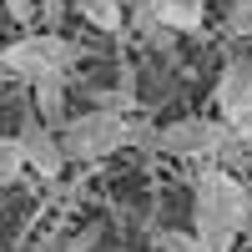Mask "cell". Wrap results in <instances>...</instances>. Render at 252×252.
<instances>
[{
  "mask_svg": "<svg viewBox=\"0 0 252 252\" xmlns=\"http://www.w3.org/2000/svg\"><path fill=\"white\" fill-rule=\"evenodd\" d=\"M0 66L20 81H46V76H66L76 66V46L56 31H35V35H20L10 46H0Z\"/></svg>",
  "mask_w": 252,
  "mask_h": 252,
  "instance_id": "2",
  "label": "cell"
},
{
  "mask_svg": "<svg viewBox=\"0 0 252 252\" xmlns=\"http://www.w3.org/2000/svg\"><path fill=\"white\" fill-rule=\"evenodd\" d=\"M192 237H197V252H227L232 247V222H227V207H222V192H217V172L207 166L192 182Z\"/></svg>",
  "mask_w": 252,
  "mask_h": 252,
  "instance_id": "4",
  "label": "cell"
},
{
  "mask_svg": "<svg viewBox=\"0 0 252 252\" xmlns=\"http://www.w3.org/2000/svg\"><path fill=\"white\" fill-rule=\"evenodd\" d=\"M20 152H26V166L35 177H61L66 172V152H61V136L46 121H26L20 126Z\"/></svg>",
  "mask_w": 252,
  "mask_h": 252,
  "instance_id": "6",
  "label": "cell"
},
{
  "mask_svg": "<svg viewBox=\"0 0 252 252\" xmlns=\"http://www.w3.org/2000/svg\"><path fill=\"white\" fill-rule=\"evenodd\" d=\"M247 252H252V237H247Z\"/></svg>",
  "mask_w": 252,
  "mask_h": 252,
  "instance_id": "17",
  "label": "cell"
},
{
  "mask_svg": "<svg viewBox=\"0 0 252 252\" xmlns=\"http://www.w3.org/2000/svg\"><path fill=\"white\" fill-rule=\"evenodd\" d=\"M157 242L166 252H197V237L192 232H177V227H166V232H157Z\"/></svg>",
  "mask_w": 252,
  "mask_h": 252,
  "instance_id": "13",
  "label": "cell"
},
{
  "mask_svg": "<svg viewBox=\"0 0 252 252\" xmlns=\"http://www.w3.org/2000/svg\"><path fill=\"white\" fill-rule=\"evenodd\" d=\"M136 20H157L172 35H197L207 26V0H126Z\"/></svg>",
  "mask_w": 252,
  "mask_h": 252,
  "instance_id": "5",
  "label": "cell"
},
{
  "mask_svg": "<svg viewBox=\"0 0 252 252\" xmlns=\"http://www.w3.org/2000/svg\"><path fill=\"white\" fill-rule=\"evenodd\" d=\"M222 31L232 35V40H247V35H252V0H232V5H227Z\"/></svg>",
  "mask_w": 252,
  "mask_h": 252,
  "instance_id": "12",
  "label": "cell"
},
{
  "mask_svg": "<svg viewBox=\"0 0 252 252\" xmlns=\"http://www.w3.org/2000/svg\"><path fill=\"white\" fill-rule=\"evenodd\" d=\"M227 141H232V126L212 116H182L152 136V146H161L166 157H187V161H217L227 152Z\"/></svg>",
  "mask_w": 252,
  "mask_h": 252,
  "instance_id": "3",
  "label": "cell"
},
{
  "mask_svg": "<svg viewBox=\"0 0 252 252\" xmlns=\"http://www.w3.org/2000/svg\"><path fill=\"white\" fill-rule=\"evenodd\" d=\"M61 152H66V161H101L121 152V146H152V126L126 116V111H106V106H91L81 116H66V126H61Z\"/></svg>",
  "mask_w": 252,
  "mask_h": 252,
  "instance_id": "1",
  "label": "cell"
},
{
  "mask_svg": "<svg viewBox=\"0 0 252 252\" xmlns=\"http://www.w3.org/2000/svg\"><path fill=\"white\" fill-rule=\"evenodd\" d=\"M232 131H237V141H242V146H247V152H252V116H247V121H237V126H232Z\"/></svg>",
  "mask_w": 252,
  "mask_h": 252,
  "instance_id": "15",
  "label": "cell"
},
{
  "mask_svg": "<svg viewBox=\"0 0 252 252\" xmlns=\"http://www.w3.org/2000/svg\"><path fill=\"white\" fill-rule=\"evenodd\" d=\"M40 10H46V20H61V15H66V0H46Z\"/></svg>",
  "mask_w": 252,
  "mask_h": 252,
  "instance_id": "16",
  "label": "cell"
},
{
  "mask_svg": "<svg viewBox=\"0 0 252 252\" xmlns=\"http://www.w3.org/2000/svg\"><path fill=\"white\" fill-rule=\"evenodd\" d=\"M35 111H40V121H46L51 131H61V126H66V76L35 81Z\"/></svg>",
  "mask_w": 252,
  "mask_h": 252,
  "instance_id": "10",
  "label": "cell"
},
{
  "mask_svg": "<svg viewBox=\"0 0 252 252\" xmlns=\"http://www.w3.org/2000/svg\"><path fill=\"white\" fill-rule=\"evenodd\" d=\"M217 111L227 126H237L252 116V66L247 61H227L217 76Z\"/></svg>",
  "mask_w": 252,
  "mask_h": 252,
  "instance_id": "7",
  "label": "cell"
},
{
  "mask_svg": "<svg viewBox=\"0 0 252 252\" xmlns=\"http://www.w3.org/2000/svg\"><path fill=\"white\" fill-rule=\"evenodd\" d=\"M26 172V152H20V136H0V192L20 182Z\"/></svg>",
  "mask_w": 252,
  "mask_h": 252,
  "instance_id": "11",
  "label": "cell"
},
{
  "mask_svg": "<svg viewBox=\"0 0 252 252\" xmlns=\"http://www.w3.org/2000/svg\"><path fill=\"white\" fill-rule=\"evenodd\" d=\"M71 10L106 35H121V26H126V0H71Z\"/></svg>",
  "mask_w": 252,
  "mask_h": 252,
  "instance_id": "9",
  "label": "cell"
},
{
  "mask_svg": "<svg viewBox=\"0 0 252 252\" xmlns=\"http://www.w3.org/2000/svg\"><path fill=\"white\" fill-rule=\"evenodd\" d=\"M212 172H217V192H222L232 232H252V192L237 182V172H227V166H212Z\"/></svg>",
  "mask_w": 252,
  "mask_h": 252,
  "instance_id": "8",
  "label": "cell"
},
{
  "mask_svg": "<svg viewBox=\"0 0 252 252\" xmlns=\"http://www.w3.org/2000/svg\"><path fill=\"white\" fill-rule=\"evenodd\" d=\"M5 15L10 20H31L35 15V0H5Z\"/></svg>",
  "mask_w": 252,
  "mask_h": 252,
  "instance_id": "14",
  "label": "cell"
}]
</instances>
